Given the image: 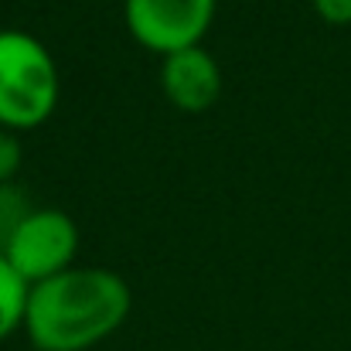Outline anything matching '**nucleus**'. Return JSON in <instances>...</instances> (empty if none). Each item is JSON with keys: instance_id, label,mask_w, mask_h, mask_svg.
I'll list each match as a JSON object with an SVG mask.
<instances>
[{"instance_id": "f257e3e1", "label": "nucleus", "mask_w": 351, "mask_h": 351, "mask_svg": "<svg viewBox=\"0 0 351 351\" xmlns=\"http://www.w3.org/2000/svg\"><path fill=\"white\" fill-rule=\"evenodd\" d=\"M130 283L106 266H69L27 287L21 331L38 351H89L130 317Z\"/></svg>"}, {"instance_id": "f03ea898", "label": "nucleus", "mask_w": 351, "mask_h": 351, "mask_svg": "<svg viewBox=\"0 0 351 351\" xmlns=\"http://www.w3.org/2000/svg\"><path fill=\"white\" fill-rule=\"evenodd\" d=\"M62 96L51 51L21 27H0V126L34 130L48 123Z\"/></svg>"}, {"instance_id": "7ed1b4c3", "label": "nucleus", "mask_w": 351, "mask_h": 351, "mask_svg": "<svg viewBox=\"0 0 351 351\" xmlns=\"http://www.w3.org/2000/svg\"><path fill=\"white\" fill-rule=\"evenodd\" d=\"M75 252H79V226L72 222V215L58 208H34L3 245L7 263L17 269V276L27 287L75 266Z\"/></svg>"}, {"instance_id": "20e7f679", "label": "nucleus", "mask_w": 351, "mask_h": 351, "mask_svg": "<svg viewBox=\"0 0 351 351\" xmlns=\"http://www.w3.org/2000/svg\"><path fill=\"white\" fill-rule=\"evenodd\" d=\"M219 0H123V21L136 45L160 58L202 45Z\"/></svg>"}, {"instance_id": "39448f33", "label": "nucleus", "mask_w": 351, "mask_h": 351, "mask_svg": "<svg viewBox=\"0 0 351 351\" xmlns=\"http://www.w3.org/2000/svg\"><path fill=\"white\" fill-rule=\"evenodd\" d=\"M160 89L167 103L181 113H205L222 96V69L205 45H191L164 55Z\"/></svg>"}, {"instance_id": "423d86ee", "label": "nucleus", "mask_w": 351, "mask_h": 351, "mask_svg": "<svg viewBox=\"0 0 351 351\" xmlns=\"http://www.w3.org/2000/svg\"><path fill=\"white\" fill-rule=\"evenodd\" d=\"M24 304H27V283L17 276V269L0 252V341H7L24 324Z\"/></svg>"}, {"instance_id": "0eeeda50", "label": "nucleus", "mask_w": 351, "mask_h": 351, "mask_svg": "<svg viewBox=\"0 0 351 351\" xmlns=\"http://www.w3.org/2000/svg\"><path fill=\"white\" fill-rule=\"evenodd\" d=\"M31 212H34V205L27 202V195H24V188L17 181L0 184V252H3V245L10 242V235L17 232V226Z\"/></svg>"}, {"instance_id": "6e6552de", "label": "nucleus", "mask_w": 351, "mask_h": 351, "mask_svg": "<svg viewBox=\"0 0 351 351\" xmlns=\"http://www.w3.org/2000/svg\"><path fill=\"white\" fill-rule=\"evenodd\" d=\"M24 164V147H21V136L14 130H3L0 126V184H10L17 178Z\"/></svg>"}, {"instance_id": "1a4fd4ad", "label": "nucleus", "mask_w": 351, "mask_h": 351, "mask_svg": "<svg viewBox=\"0 0 351 351\" xmlns=\"http://www.w3.org/2000/svg\"><path fill=\"white\" fill-rule=\"evenodd\" d=\"M311 3H314V10H317L321 21H328L335 27L351 24V0H311Z\"/></svg>"}]
</instances>
